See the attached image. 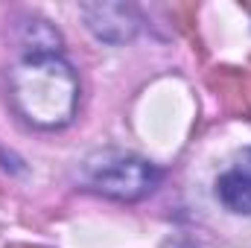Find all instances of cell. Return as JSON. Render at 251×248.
<instances>
[{
    "instance_id": "277c9868",
    "label": "cell",
    "mask_w": 251,
    "mask_h": 248,
    "mask_svg": "<svg viewBox=\"0 0 251 248\" xmlns=\"http://www.w3.org/2000/svg\"><path fill=\"white\" fill-rule=\"evenodd\" d=\"M210 88L216 91V97L222 99V105L237 114V117H249L251 108H249V97H246V82L240 73H234L231 67H222L219 73L210 76Z\"/></svg>"
},
{
    "instance_id": "7a4b0ae2",
    "label": "cell",
    "mask_w": 251,
    "mask_h": 248,
    "mask_svg": "<svg viewBox=\"0 0 251 248\" xmlns=\"http://www.w3.org/2000/svg\"><path fill=\"white\" fill-rule=\"evenodd\" d=\"M85 181L105 196L131 201V198L152 193L155 184L161 181V173L149 161H143L131 152L102 149L85 161Z\"/></svg>"
},
{
    "instance_id": "6da1fadb",
    "label": "cell",
    "mask_w": 251,
    "mask_h": 248,
    "mask_svg": "<svg viewBox=\"0 0 251 248\" xmlns=\"http://www.w3.org/2000/svg\"><path fill=\"white\" fill-rule=\"evenodd\" d=\"M12 102L26 123L38 128L67 125L76 114L79 79L56 53H32L9 76Z\"/></svg>"
},
{
    "instance_id": "3957f363",
    "label": "cell",
    "mask_w": 251,
    "mask_h": 248,
    "mask_svg": "<svg viewBox=\"0 0 251 248\" xmlns=\"http://www.w3.org/2000/svg\"><path fill=\"white\" fill-rule=\"evenodd\" d=\"M216 196H219V201H222L228 210H234V213H249L251 216V149H246V152L237 158V164H234L225 175H219V181H216Z\"/></svg>"
},
{
    "instance_id": "5b68a950",
    "label": "cell",
    "mask_w": 251,
    "mask_h": 248,
    "mask_svg": "<svg viewBox=\"0 0 251 248\" xmlns=\"http://www.w3.org/2000/svg\"><path fill=\"white\" fill-rule=\"evenodd\" d=\"M12 248H32V246H12Z\"/></svg>"
}]
</instances>
